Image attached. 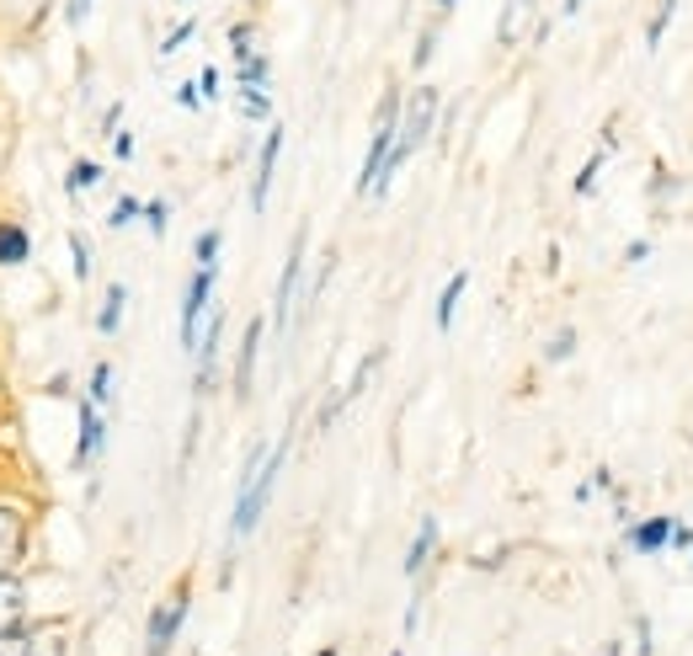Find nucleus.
Instances as JSON below:
<instances>
[{"mask_svg": "<svg viewBox=\"0 0 693 656\" xmlns=\"http://www.w3.org/2000/svg\"><path fill=\"white\" fill-rule=\"evenodd\" d=\"M288 460V438L283 443H272V449H256L252 464H246V475H241V497H235V518H230V533L235 539H246L256 524H261V513H267V502H272V486H278V470Z\"/></svg>", "mask_w": 693, "mask_h": 656, "instance_id": "f257e3e1", "label": "nucleus"}, {"mask_svg": "<svg viewBox=\"0 0 693 656\" xmlns=\"http://www.w3.org/2000/svg\"><path fill=\"white\" fill-rule=\"evenodd\" d=\"M433 118H438V91L433 86H416L411 91V102H406V113H400V129H395V150H389V166H384V182H378V193L395 182V171L411 160V150L433 133Z\"/></svg>", "mask_w": 693, "mask_h": 656, "instance_id": "f03ea898", "label": "nucleus"}, {"mask_svg": "<svg viewBox=\"0 0 693 656\" xmlns=\"http://www.w3.org/2000/svg\"><path fill=\"white\" fill-rule=\"evenodd\" d=\"M69 652V630L64 625H11L0 630V656H64Z\"/></svg>", "mask_w": 693, "mask_h": 656, "instance_id": "7ed1b4c3", "label": "nucleus"}, {"mask_svg": "<svg viewBox=\"0 0 693 656\" xmlns=\"http://www.w3.org/2000/svg\"><path fill=\"white\" fill-rule=\"evenodd\" d=\"M395 129H400V102L389 97L384 113L374 124V139H369V155H363V177H358V193H374L378 197V182H384V166H389V150H395Z\"/></svg>", "mask_w": 693, "mask_h": 656, "instance_id": "20e7f679", "label": "nucleus"}, {"mask_svg": "<svg viewBox=\"0 0 693 656\" xmlns=\"http://www.w3.org/2000/svg\"><path fill=\"white\" fill-rule=\"evenodd\" d=\"M188 608H192V592H188V582H182V588H177L161 608H155V614H150V635H144L150 646H144V656H166V652H171L177 630L188 625Z\"/></svg>", "mask_w": 693, "mask_h": 656, "instance_id": "39448f33", "label": "nucleus"}, {"mask_svg": "<svg viewBox=\"0 0 693 656\" xmlns=\"http://www.w3.org/2000/svg\"><path fill=\"white\" fill-rule=\"evenodd\" d=\"M214 278H219V267H192L188 278V294H182V347L188 352H197V321L214 305Z\"/></svg>", "mask_w": 693, "mask_h": 656, "instance_id": "423d86ee", "label": "nucleus"}, {"mask_svg": "<svg viewBox=\"0 0 693 656\" xmlns=\"http://www.w3.org/2000/svg\"><path fill=\"white\" fill-rule=\"evenodd\" d=\"M102 449H107V411L86 395L80 400V443H75V470H91V464L102 460Z\"/></svg>", "mask_w": 693, "mask_h": 656, "instance_id": "0eeeda50", "label": "nucleus"}, {"mask_svg": "<svg viewBox=\"0 0 693 656\" xmlns=\"http://www.w3.org/2000/svg\"><path fill=\"white\" fill-rule=\"evenodd\" d=\"M299 272H305V235H294V252L283 262V278H278V299H272V326L288 331V310H294V294H299Z\"/></svg>", "mask_w": 693, "mask_h": 656, "instance_id": "6e6552de", "label": "nucleus"}, {"mask_svg": "<svg viewBox=\"0 0 693 656\" xmlns=\"http://www.w3.org/2000/svg\"><path fill=\"white\" fill-rule=\"evenodd\" d=\"M278 155H283V124H272L261 139V155H256V188H252V208L261 214L267 197H272V177H278Z\"/></svg>", "mask_w": 693, "mask_h": 656, "instance_id": "1a4fd4ad", "label": "nucleus"}, {"mask_svg": "<svg viewBox=\"0 0 693 656\" xmlns=\"http://www.w3.org/2000/svg\"><path fill=\"white\" fill-rule=\"evenodd\" d=\"M261 321H252L246 326V336H241V358H235V395L246 400L252 395V380H256V352H261Z\"/></svg>", "mask_w": 693, "mask_h": 656, "instance_id": "9d476101", "label": "nucleus"}, {"mask_svg": "<svg viewBox=\"0 0 693 656\" xmlns=\"http://www.w3.org/2000/svg\"><path fill=\"white\" fill-rule=\"evenodd\" d=\"M33 257V235L16 219H0V267H22Z\"/></svg>", "mask_w": 693, "mask_h": 656, "instance_id": "9b49d317", "label": "nucleus"}, {"mask_svg": "<svg viewBox=\"0 0 693 656\" xmlns=\"http://www.w3.org/2000/svg\"><path fill=\"white\" fill-rule=\"evenodd\" d=\"M16 561H22V513L0 507V577H11Z\"/></svg>", "mask_w": 693, "mask_h": 656, "instance_id": "f8f14e48", "label": "nucleus"}, {"mask_svg": "<svg viewBox=\"0 0 693 656\" xmlns=\"http://www.w3.org/2000/svg\"><path fill=\"white\" fill-rule=\"evenodd\" d=\"M22 619H27V592L16 577H0V630H11Z\"/></svg>", "mask_w": 693, "mask_h": 656, "instance_id": "ddd939ff", "label": "nucleus"}, {"mask_svg": "<svg viewBox=\"0 0 693 656\" xmlns=\"http://www.w3.org/2000/svg\"><path fill=\"white\" fill-rule=\"evenodd\" d=\"M534 5L539 0H506V11H502V43H523V33H528V22H534Z\"/></svg>", "mask_w": 693, "mask_h": 656, "instance_id": "4468645a", "label": "nucleus"}, {"mask_svg": "<svg viewBox=\"0 0 693 656\" xmlns=\"http://www.w3.org/2000/svg\"><path fill=\"white\" fill-rule=\"evenodd\" d=\"M124 305H128V288L124 283H107L102 310H97V331H102V336H113V331L124 326Z\"/></svg>", "mask_w": 693, "mask_h": 656, "instance_id": "2eb2a0df", "label": "nucleus"}, {"mask_svg": "<svg viewBox=\"0 0 693 656\" xmlns=\"http://www.w3.org/2000/svg\"><path fill=\"white\" fill-rule=\"evenodd\" d=\"M433 544H438V524H433V518H422L416 539H411V555H406V577H422V566L433 561Z\"/></svg>", "mask_w": 693, "mask_h": 656, "instance_id": "dca6fc26", "label": "nucleus"}, {"mask_svg": "<svg viewBox=\"0 0 693 656\" xmlns=\"http://www.w3.org/2000/svg\"><path fill=\"white\" fill-rule=\"evenodd\" d=\"M464 288H470V272L459 267L448 283H442V294H438V331L453 326V310H459V299H464Z\"/></svg>", "mask_w": 693, "mask_h": 656, "instance_id": "f3484780", "label": "nucleus"}, {"mask_svg": "<svg viewBox=\"0 0 693 656\" xmlns=\"http://www.w3.org/2000/svg\"><path fill=\"white\" fill-rule=\"evenodd\" d=\"M667 539H672V518H651V524L634 528V550H645V555H651V550H662Z\"/></svg>", "mask_w": 693, "mask_h": 656, "instance_id": "a211bd4d", "label": "nucleus"}, {"mask_svg": "<svg viewBox=\"0 0 693 656\" xmlns=\"http://www.w3.org/2000/svg\"><path fill=\"white\" fill-rule=\"evenodd\" d=\"M241 113L246 118H267L272 113V86H241Z\"/></svg>", "mask_w": 693, "mask_h": 656, "instance_id": "6ab92c4d", "label": "nucleus"}, {"mask_svg": "<svg viewBox=\"0 0 693 656\" xmlns=\"http://www.w3.org/2000/svg\"><path fill=\"white\" fill-rule=\"evenodd\" d=\"M97 182H102V166H97V160H75V166H69V182H64V188H69V197H80L86 188H97Z\"/></svg>", "mask_w": 693, "mask_h": 656, "instance_id": "aec40b11", "label": "nucleus"}, {"mask_svg": "<svg viewBox=\"0 0 693 656\" xmlns=\"http://www.w3.org/2000/svg\"><path fill=\"white\" fill-rule=\"evenodd\" d=\"M219 241H224L219 230H203V235H197V246H192L197 267H219Z\"/></svg>", "mask_w": 693, "mask_h": 656, "instance_id": "412c9836", "label": "nucleus"}, {"mask_svg": "<svg viewBox=\"0 0 693 656\" xmlns=\"http://www.w3.org/2000/svg\"><path fill=\"white\" fill-rule=\"evenodd\" d=\"M91 400L107 411V400H113V363H97L91 369Z\"/></svg>", "mask_w": 693, "mask_h": 656, "instance_id": "4be33fe9", "label": "nucleus"}, {"mask_svg": "<svg viewBox=\"0 0 693 656\" xmlns=\"http://www.w3.org/2000/svg\"><path fill=\"white\" fill-rule=\"evenodd\" d=\"M139 214H144V208H139V197H118V203H113V214H107V224H113V230H124V224H133Z\"/></svg>", "mask_w": 693, "mask_h": 656, "instance_id": "5701e85b", "label": "nucleus"}, {"mask_svg": "<svg viewBox=\"0 0 693 656\" xmlns=\"http://www.w3.org/2000/svg\"><path fill=\"white\" fill-rule=\"evenodd\" d=\"M144 224H150V235H166V224H171V208L155 197V203H144Z\"/></svg>", "mask_w": 693, "mask_h": 656, "instance_id": "b1692460", "label": "nucleus"}, {"mask_svg": "<svg viewBox=\"0 0 693 656\" xmlns=\"http://www.w3.org/2000/svg\"><path fill=\"white\" fill-rule=\"evenodd\" d=\"M672 11H678V0H662V11H656V16H651V27H645V38H651V43H662V27L672 22Z\"/></svg>", "mask_w": 693, "mask_h": 656, "instance_id": "393cba45", "label": "nucleus"}, {"mask_svg": "<svg viewBox=\"0 0 693 656\" xmlns=\"http://www.w3.org/2000/svg\"><path fill=\"white\" fill-rule=\"evenodd\" d=\"M69 252H75V278H91V252L80 235H69Z\"/></svg>", "mask_w": 693, "mask_h": 656, "instance_id": "a878e982", "label": "nucleus"}, {"mask_svg": "<svg viewBox=\"0 0 693 656\" xmlns=\"http://www.w3.org/2000/svg\"><path fill=\"white\" fill-rule=\"evenodd\" d=\"M188 38H192V22H182V27H177V33H171V38L161 43V54H177V49H182Z\"/></svg>", "mask_w": 693, "mask_h": 656, "instance_id": "bb28decb", "label": "nucleus"}, {"mask_svg": "<svg viewBox=\"0 0 693 656\" xmlns=\"http://www.w3.org/2000/svg\"><path fill=\"white\" fill-rule=\"evenodd\" d=\"M177 102H182V107H197V102H203L197 80H182V86H177Z\"/></svg>", "mask_w": 693, "mask_h": 656, "instance_id": "cd10ccee", "label": "nucleus"}, {"mask_svg": "<svg viewBox=\"0 0 693 656\" xmlns=\"http://www.w3.org/2000/svg\"><path fill=\"white\" fill-rule=\"evenodd\" d=\"M197 91H203V97H219V69H203V75H197Z\"/></svg>", "mask_w": 693, "mask_h": 656, "instance_id": "c85d7f7f", "label": "nucleus"}, {"mask_svg": "<svg viewBox=\"0 0 693 656\" xmlns=\"http://www.w3.org/2000/svg\"><path fill=\"white\" fill-rule=\"evenodd\" d=\"M570 342H576V336H570V331H561V336H555V347H550V358H566Z\"/></svg>", "mask_w": 693, "mask_h": 656, "instance_id": "c756f323", "label": "nucleus"}, {"mask_svg": "<svg viewBox=\"0 0 693 656\" xmlns=\"http://www.w3.org/2000/svg\"><path fill=\"white\" fill-rule=\"evenodd\" d=\"M113 150L128 160V155H133V133H118V139H113Z\"/></svg>", "mask_w": 693, "mask_h": 656, "instance_id": "7c9ffc66", "label": "nucleus"}, {"mask_svg": "<svg viewBox=\"0 0 693 656\" xmlns=\"http://www.w3.org/2000/svg\"><path fill=\"white\" fill-rule=\"evenodd\" d=\"M86 11H91V0H69V22H86Z\"/></svg>", "mask_w": 693, "mask_h": 656, "instance_id": "2f4dec72", "label": "nucleus"}, {"mask_svg": "<svg viewBox=\"0 0 693 656\" xmlns=\"http://www.w3.org/2000/svg\"><path fill=\"white\" fill-rule=\"evenodd\" d=\"M453 5H459V0H438V11H442V16H448V11H453Z\"/></svg>", "mask_w": 693, "mask_h": 656, "instance_id": "473e14b6", "label": "nucleus"}, {"mask_svg": "<svg viewBox=\"0 0 693 656\" xmlns=\"http://www.w3.org/2000/svg\"><path fill=\"white\" fill-rule=\"evenodd\" d=\"M320 656H336V652H320Z\"/></svg>", "mask_w": 693, "mask_h": 656, "instance_id": "72a5a7b5", "label": "nucleus"}, {"mask_svg": "<svg viewBox=\"0 0 693 656\" xmlns=\"http://www.w3.org/2000/svg\"><path fill=\"white\" fill-rule=\"evenodd\" d=\"M389 656H406V652H389Z\"/></svg>", "mask_w": 693, "mask_h": 656, "instance_id": "f704fd0d", "label": "nucleus"}]
</instances>
